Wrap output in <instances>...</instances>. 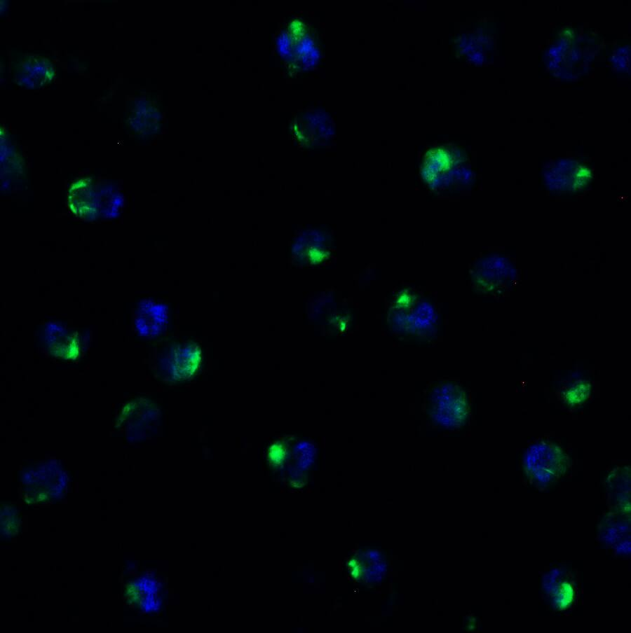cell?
Masks as SVG:
<instances>
[{
	"mask_svg": "<svg viewBox=\"0 0 631 633\" xmlns=\"http://www.w3.org/2000/svg\"><path fill=\"white\" fill-rule=\"evenodd\" d=\"M287 457L286 445L281 441L273 443L268 450V460L273 467L281 465Z\"/></svg>",
	"mask_w": 631,
	"mask_h": 633,
	"instance_id": "4fadbf2b",
	"label": "cell"
},
{
	"mask_svg": "<svg viewBox=\"0 0 631 633\" xmlns=\"http://www.w3.org/2000/svg\"><path fill=\"white\" fill-rule=\"evenodd\" d=\"M346 326H347V320L346 319H343L341 320H339V327L341 331H344L346 328Z\"/></svg>",
	"mask_w": 631,
	"mask_h": 633,
	"instance_id": "2e32d148",
	"label": "cell"
},
{
	"mask_svg": "<svg viewBox=\"0 0 631 633\" xmlns=\"http://www.w3.org/2000/svg\"><path fill=\"white\" fill-rule=\"evenodd\" d=\"M19 518L17 510L11 506L1 509V531L6 536H12L18 529Z\"/></svg>",
	"mask_w": 631,
	"mask_h": 633,
	"instance_id": "7c38bea8",
	"label": "cell"
},
{
	"mask_svg": "<svg viewBox=\"0 0 631 633\" xmlns=\"http://www.w3.org/2000/svg\"><path fill=\"white\" fill-rule=\"evenodd\" d=\"M591 391V383L588 380H580L566 389L563 394L564 402L571 406L581 405L588 398Z\"/></svg>",
	"mask_w": 631,
	"mask_h": 633,
	"instance_id": "8fae6325",
	"label": "cell"
},
{
	"mask_svg": "<svg viewBox=\"0 0 631 633\" xmlns=\"http://www.w3.org/2000/svg\"><path fill=\"white\" fill-rule=\"evenodd\" d=\"M309 260L315 264L322 262L328 256V253L323 249L313 247L310 248L307 252Z\"/></svg>",
	"mask_w": 631,
	"mask_h": 633,
	"instance_id": "9a60e30c",
	"label": "cell"
},
{
	"mask_svg": "<svg viewBox=\"0 0 631 633\" xmlns=\"http://www.w3.org/2000/svg\"><path fill=\"white\" fill-rule=\"evenodd\" d=\"M454 160L452 153L449 149L438 147L430 150L426 153L424 162V167L428 171H434L435 176L440 175L444 171H446L453 166Z\"/></svg>",
	"mask_w": 631,
	"mask_h": 633,
	"instance_id": "30bf717a",
	"label": "cell"
},
{
	"mask_svg": "<svg viewBox=\"0 0 631 633\" xmlns=\"http://www.w3.org/2000/svg\"><path fill=\"white\" fill-rule=\"evenodd\" d=\"M46 340L48 349L53 356L74 360L79 355V338L76 331L53 324L48 328Z\"/></svg>",
	"mask_w": 631,
	"mask_h": 633,
	"instance_id": "ba28073f",
	"label": "cell"
},
{
	"mask_svg": "<svg viewBox=\"0 0 631 633\" xmlns=\"http://www.w3.org/2000/svg\"><path fill=\"white\" fill-rule=\"evenodd\" d=\"M159 590V584L155 578L143 576L130 583L127 586L126 595L129 601L142 611L155 612L161 605Z\"/></svg>",
	"mask_w": 631,
	"mask_h": 633,
	"instance_id": "52a82bcc",
	"label": "cell"
},
{
	"mask_svg": "<svg viewBox=\"0 0 631 633\" xmlns=\"http://www.w3.org/2000/svg\"><path fill=\"white\" fill-rule=\"evenodd\" d=\"M201 361L200 347L190 341L174 347L164 362L170 379L182 381L194 376L200 366Z\"/></svg>",
	"mask_w": 631,
	"mask_h": 633,
	"instance_id": "277c9868",
	"label": "cell"
},
{
	"mask_svg": "<svg viewBox=\"0 0 631 633\" xmlns=\"http://www.w3.org/2000/svg\"><path fill=\"white\" fill-rule=\"evenodd\" d=\"M563 449L550 440H541L529 446L523 459L527 475L541 485L548 484L562 475L569 465Z\"/></svg>",
	"mask_w": 631,
	"mask_h": 633,
	"instance_id": "6da1fadb",
	"label": "cell"
},
{
	"mask_svg": "<svg viewBox=\"0 0 631 633\" xmlns=\"http://www.w3.org/2000/svg\"><path fill=\"white\" fill-rule=\"evenodd\" d=\"M331 321H332V323H336V322H337V321H339V317L337 316H334V317L331 319Z\"/></svg>",
	"mask_w": 631,
	"mask_h": 633,
	"instance_id": "e0dca14e",
	"label": "cell"
},
{
	"mask_svg": "<svg viewBox=\"0 0 631 633\" xmlns=\"http://www.w3.org/2000/svg\"><path fill=\"white\" fill-rule=\"evenodd\" d=\"M416 299V297L414 294L409 290L405 289L398 294L395 300V305L399 309L407 310L414 305Z\"/></svg>",
	"mask_w": 631,
	"mask_h": 633,
	"instance_id": "5bb4252c",
	"label": "cell"
},
{
	"mask_svg": "<svg viewBox=\"0 0 631 633\" xmlns=\"http://www.w3.org/2000/svg\"><path fill=\"white\" fill-rule=\"evenodd\" d=\"M22 482L30 502L49 501L63 496L68 476L60 462L50 460L25 471Z\"/></svg>",
	"mask_w": 631,
	"mask_h": 633,
	"instance_id": "7a4b0ae2",
	"label": "cell"
},
{
	"mask_svg": "<svg viewBox=\"0 0 631 633\" xmlns=\"http://www.w3.org/2000/svg\"><path fill=\"white\" fill-rule=\"evenodd\" d=\"M559 571L557 573V580H553L551 576H549L545 587L550 593L551 599L555 608L558 610H564L573 604L575 598V590L574 585L568 580H559L561 577Z\"/></svg>",
	"mask_w": 631,
	"mask_h": 633,
	"instance_id": "9c48e42d",
	"label": "cell"
},
{
	"mask_svg": "<svg viewBox=\"0 0 631 633\" xmlns=\"http://www.w3.org/2000/svg\"><path fill=\"white\" fill-rule=\"evenodd\" d=\"M428 410L435 423L444 427L455 428L465 422L468 406L465 394L456 387L447 384L432 393Z\"/></svg>",
	"mask_w": 631,
	"mask_h": 633,
	"instance_id": "3957f363",
	"label": "cell"
},
{
	"mask_svg": "<svg viewBox=\"0 0 631 633\" xmlns=\"http://www.w3.org/2000/svg\"><path fill=\"white\" fill-rule=\"evenodd\" d=\"M68 205L77 216L94 221L100 216L99 190L90 178L74 182L68 190Z\"/></svg>",
	"mask_w": 631,
	"mask_h": 633,
	"instance_id": "5b68a950",
	"label": "cell"
},
{
	"mask_svg": "<svg viewBox=\"0 0 631 633\" xmlns=\"http://www.w3.org/2000/svg\"><path fill=\"white\" fill-rule=\"evenodd\" d=\"M55 76L53 64L47 58L38 55L25 57L15 70V81L27 88H39L50 83Z\"/></svg>",
	"mask_w": 631,
	"mask_h": 633,
	"instance_id": "8992f818",
	"label": "cell"
}]
</instances>
